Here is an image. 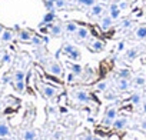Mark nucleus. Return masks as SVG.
<instances>
[{"instance_id": "nucleus-1", "label": "nucleus", "mask_w": 146, "mask_h": 140, "mask_svg": "<svg viewBox=\"0 0 146 140\" xmlns=\"http://www.w3.org/2000/svg\"><path fill=\"white\" fill-rule=\"evenodd\" d=\"M40 30L42 32H49V34L52 37H60L64 32V27H63L62 22H56V23L53 22V23H50V24H47L44 27H40Z\"/></svg>"}, {"instance_id": "nucleus-2", "label": "nucleus", "mask_w": 146, "mask_h": 140, "mask_svg": "<svg viewBox=\"0 0 146 140\" xmlns=\"http://www.w3.org/2000/svg\"><path fill=\"white\" fill-rule=\"evenodd\" d=\"M62 52L69 57V59H72V60H75V61H79L80 60V57H82V53H80V50L76 47V46H73V44H70V43H64L63 46H62Z\"/></svg>"}, {"instance_id": "nucleus-3", "label": "nucleus", "mask_w": 146, "mask_h": 140, "mask_svg": "<svg viewBox=\"0 0 146 140\" xmlns=\"http://www.w3.org/2000/svg\"><path fill=\"white\" fill-rule=\"evenodd\" d=\"M46 70H47L50 75L56 76V77H62L63 76V69H62V66L59 64V61L56 59H47V61H46Z\"/></svg>"}, {"instance_id": "nucleus-4", "label": "nucleus", "mask_w": 146, "mask_h": 140, "mask_svg": "<svg viewBox=\"0 0 146 140\" xmlns=\"http://www.w3.org/2000/svg\"><path fill=\"white\" fill-rule=\"evenodd\" d=\"M116 117H117V107H116V104H110L105 112V117L102 120V124L108 126V127H112V123L115 122Z\"/></svg>"}, {"instance_id": "nucleus-5", "label": "nucleus", "mask_w": 146, "mask_h": 140, "mask_svg": "<svg viewBox=\"0 0 146 140\" xmlns=\"http://www.w3.org/2000/svg\"><path fill=\"white\" fill-rule=\"evenodd\" d=\"M15 30H16V37L20 43H30L33 32H30L29 29H20L19 26H15Z\"/></svg>"}, {"instance_id": "nucleus-6", "label": "nucleus", "mask_w": 146, "mask_h": 140, "mask_svg": "<svg viewBox=\"0 0 146 140\" xmlns=\"http://www.w3.org/2000/svg\"><path fill=\"white\" fill-rule=\"evenodd\" d=\"M16 37V33L13 29H5L0 34V46H7L9 43H12Z\"/></svg>"}, {"instance_id": "nucleus-7", "label": "nucleus", "mask_w": 146, "mask_h": 140, "mask_svg": "<svg viewBox=\"0 0 146 140\" xmlns=\"http://www.w3.org/2000/svg\"><path fill=\"white\" fill-rule=\"evenodd\" d=\"M40 92H42L43 97H46V99H53V97L57 96L59 89L54 87V86H50V85H40Z\"/></svg>"}, {"instance_id": "nucleus-8", "label": "nucleus", "mask_w": 146, "mask_h": 140, "mask_svg": "<svg viewBox=\"0 0 146 140\" xmlns=\"http://www.w3.org/2000/svg\"><path fill=\"white\" fill-rule=\"evenodd\" d=\"M103 15H105V6L102 3H95L92 7L88 9L89 17H102Z\"/></svg>"}, {"instance_id": "nucleus-9", "label": "nucleus", "mask_w": 146, "mask_h": 140, "mask_svg": "<svg viewBox=\"0 0 146 140\" xmlns=\"http://www.w3.org/2000/svg\"><path fill=\"white\" fill-rule=\"evenodd\" d=\"M73 94V99H75L78 103H89L90 102V94L86 92V90H82V89H78L72 93Z\"/></svg>"}, {"instance_id": "nucleus-10", "label": "nucleus", "mask_w": 146, "mask_h": 140, "mask_svg": "<svg viewBox=\"0 0 146 140\" xmlns=\"http://www.w3.org/2000/svg\"><path fill=\"white\" fill-rule=\"evenodd\" d=\"M66 66H67V69H69L76 77H82V76H83V70H85V69H83L78 61H73V63H72V61H66Z\"/></svg>"}, {"instance_id": "nucleus-11", "label": "nucleus", "mask_w": 146, "mask_h": 140, "mask_svg": "<svg viewBox=\"0 0 146 140\" xmlns=\"http://www.w3.org/2000/svg\"><path fill=\"white\" fill-rule=\"evenodd\" d=\"M10 136H12V129H10L7 120L0 119V137L6 139V137H10Z\"/></svg>"}, {"instance_id": "nucleus-12", "label": "nucleus", "mask_w": 146, "mask_h": 140, "mask_svg": "<svg viewBox=\"0 0 146 140\" xmlns=\"http://www.w3.org/2000/svg\"><path fill=\"white\" fill-rule=\"evenodd\" d=\"M140 53H142V52H140V47H130V49H127V50L125 52L123 57H125L126 61H132V60H135L136 57H139Z\"/></svg>"}, {"instance_id": "nucleus-13", "label": "nucleus", "mask_w": 146, "mask_h": 140, "mask_svg": "<svg viewBox=\"0 0 146 140\" xmlns=\"http://www.w3.org/2000/svg\"><path fill=\"white\" fill-rule=\"evenodd\" d=\"M112 23H113V20L110 19L109 13H105V15H103V16L100 17V22H99V27H100V30L106 32V30H109V29L112 27Z\"/></svg>"}, {"instance_id": "nucleus-14", "label": "nucleus", "mask_w": 146, "mask_h": 140, "mask_svg": "<svg viewBox=\"0 0 146 140\" xmlns=\"http://www.w3.org/2000/svg\"><path fill=\"white\" fill-rule=\"evenodd\" d=\"M54 20H56V12H46V13L43 15V19L40 20L39 26H40V27H44V26L53 23Z\"/></svg>"}, {"instance_id": "nucleus-15", "label": "nucleus", "mask_w": 146, "mask_h": 140, "mask_svg": "<svg viewBox=\"0 0 146 140\" xmlns=\"http://www.w3.org/2000/svg\"><path fill=\"white\" fill-rule=\"evenodd\" d=\"M105 47H106L105 42H102V40H99V39L92 40V42H90V44H89V49H90L93 53H100V52H103V50H105Z\"/></svg>"}, {"instance_id": "nucleus-16", "label": "nucleus", "mask_w": 146, "mask_h": 140, "mask_svg": "<svg viewBox=\"0 0 146 140\" xmlns=\"http://www.w3.org/2000/svg\"><path fill=\"white\" fill-rule=\"evenodd\" d=\"M127 126V117L126 116H117L115 119V122L112 123V127L115 130H123Z\"/></svg>"}, {"instance_id": "nucleus-17", "label": "nucleus", "mask_w": 146, "mask_h": 140, "mask_svg": "<svg viewBox=\"0 0 146 140\" xmlns=\"http://www.w3.org/2000/svg\"><path fill=\"white\" fill-rule=\"evenodd\" d=\"M89 29H86L85 26H79L78 27V30H76V33H75V39L76 40H85V39H88L89 37Z\"/></svg>"}, {"instance_id": "nucleus-18", "label": "nucleus", "mask_w": 146, "mask_h": 140, "mask_svg": "<svg viewBox=\"0 0 146 140\" xmlns=\"http://www.w3.org/2000/svg\"><path fill=\"white\" fill-rule=\"evenodd\" d=\"M115 85H116L117 90H120V92H127V90L130 89V80H126V79H120V77H117Z\"/></svg>"}, {"instance_id": "nucleus-19", "label": "nucleus", "mask_w": 146, "mask_h": 140, "mask_svg": "<svg viewBox=\"0 0 146 140\" xmlns=\"http://www.w3.org/2000/svg\"><path fill=\"white\" fill-rule=\"evenodd\" d=\"M135 37H136L137 40H143V39H146V23L139 24V26L135 29Z\"/></svg>"}, {"instance_id": "nucleus-20", "label": "nucleus", "mask_w": 146, "mask_h": 140, "mask_svg": "<svg viewBox=\"0 0 146 140\" xmlns=\"http://www.w3.org/2000/svg\"><path fill=\"white\" fill-rule=\"evenodd\" d=\"M49 42V39L47 37H42V36H39V34H35L33 33V36H32V40H30V44H33V46H36V47H39V46H43V43H47Z\"/></svg>"}, {"instance_id": "nucleus-21", "label": "nucleus", "mask_w": 146, "mask_h": 140, "mask_svg": "<svg viewBox=\"0 0 146 140\" xmlns=\"http://www.w3.org/2000/svg\"><path fill=\"white\" fill-rule=\"evenodd\" d=\"M63 27H64V32H66V33L75 34L79 26H78V23H75V22H66V23H63Z\"/></svg>"}, {"instance_id": "nucleus-22", "label": "nucleus", "mask_w": 146, "mask_h": 140, "mask_svg": "<svg viewBox=\"0 0 146 140\" xmlns=\"http://www.w3.org/2000/svg\"><path fill=\"white\" fill-rule=\"evenodd\" d=\"M12 85L17 93H23L26 90V80H13Z\"/></svg>"}, {"instance_id": "nucleus-23", "label": "nucleus", "mask_w": 146, "mask_h": 140, "mask_svg": "<svg viewBox=\"0 0 146 140\" xmlns=\"http://www.w3.org/2000/svg\"><path fill=\"white\" fill-rule=\"evenodd\" d=\"M35 137H37V133L35 129H26L22 134V139L23 140H33Z\"/></svg>"}, {"instance_id": "nucleus-24", "label": "nucleus", "mask_w": 146, "mask_h": 140, "mask_svg": "<svg viewBox=\"0 0 146 140\" xmlns=\"http://www.w3.org/2000/svg\"><path fill=\"white\" fill-rule=\"evenodd\" d=\"M117 77H120V79H126V80H130L132 79V72L129 69H126V67H122L119 72H117Z\"/></svg>"}, {"instance_id": "nucleus-25", "label": "nucleus", "mask_w": 146, "mask_h": 140, "mask_svg": "<svg viewBox=\"0 0 146 140\" xmlns=\"http://www.w3.org/2000/svg\"><path fill=\"white\" fill-rule=\"evenodd\" d=\"M130 102H132V104L139 106V104L142 103V94H140L139 92H133V93L130 94Z\"/></svg>"}, {"instance_id": "nucleus-26", "label": "nucleus", "mask_w": 146, "mask_h": 140, "mask_svg": "<svg viewBox=\"0 0 146 140\" xmlns=\"http://www.w3.org/2000/svg\"><path fill=\"white\" fill-rule=\"evenodd\" d=\"M76 3H78V6H80L83 9H89L96 3V0H76Z\"/></svg>"}, {"instance_id": "nucleus-27", "label": "nucleus", "mask_w": 146, "mask_h": 140, "mask_svg": "<svg viewBox=\"0 0 146 140\" xmlns=\"http://www.w3.org/2000/svg\"><path fill=\"white\" fill-rule=\"evenodd\" d=\"M13 80H26V72L25 70H15L12 75Z\"/></svg>"}, {"instance_id": "nucleus-28", "label": "nucleus", "mask_w": 146, "mask_h": 140, "mask_svg": "<svg viewBox=\"0 0 146 140\" xmlns=\"http://www.w3.org/2000/svg\"><path fill=\"white\" fill-rule=\"evenodd\" d=\"M133 85L136 87H143L146 85V77L145 76H135L133 77Z\"/></svg>"}, {"instance_id": "nucleus-29", "label": "nucleus", "mask_w": 146, "mask_h": 140, "mask_svg": "<svg viewBox=\"0 0 146 140\" xmlns=\"http://www.w3.org/2000/svg\"><path fill=\"white\" fill-rule=\"evenodd\" d=\"M43 6H44L46 12H56L54 2H52V0H43Z\"/></svg>"}, {"instance_id": "nucleus-30", "label": "nucleus", "mask_w": 146, "mask_h": 140, "mask_svg": "<svg viewBox=\"0 0 146 140\" xmlns=\"http://www.w3.org/2000/svg\"><path fill=\"white\" fill-rule=\"evenodd\" d=\"M12 60H13L12 53H9V52H6V50H5L3 57H2V64H10V63H12Z\"/></svg>"}, {"instance_id": "nucleus-31", "label": "nucleus", "mask_w": 146, "mask_h": 140, "mask_svg": "<svg viewBox=\"0 0 146 140\" xmlns=\"http://www.w3.org/2000/svg\"><path fill=\"white\" fill-rule=\"evenodd\" d=\"M54 6H56V12L57 10H63V9H67V2L66 0H56Z\"/></svg>"}, {"instance_id": "nucleus-32", "label": "nucleus", "mask_w": 146, "mask_h": 140, "mask_svg": "<svg viewBox=\"0 0 146 140\" xmlns=\"http://www.w3.org/2000/svg\"><path fill=\"white\" fill-rule=\"evenodd\" d=\"M120 15H122V10L120 9H116V10H112V12H109V16H110V19L115 22V20H117L119 17H120Z\"/></svg>"}, {"instance_id": "nucleus-33", "label": "nucleus", "mask_w": 146, "mask_h": 140, "mask_svg": "<svg viewBox=\"0 0 146 140\" xmlns=\"http://www.w3.org/2000/svg\"><path fill=\"white\" fill-rule=\"evenodd\" d=\"M133 26V20L132 19H125L123 22H122V24H120V27L123 29V30H127V29H130Z\"/></svg>"}, {"instance_id": "nucleus-34", "label": "nucleus", "mask_w": 146, "mask_h": 140, "mask_svg": "<svg viewBox=\"0 0 146 140\" xmlns=\"http://www.w3.org/2000/svg\"><path fill=\"white\" fill-rule=\"evenodd\" d=\"M108 87H109V83L108 82H99L98 85H96V90H99V92H106L108 90Z\"/></svg>"}, {"instance_id": "nucleus-35", "label": "nucleus", "mask_w": 146, "mask_h": 140, "mask_svg": "<svg viewBox=\"0 0 146 140\" xmlns=\"http://www.w3.org/2000/svg\"><path fill=\"white\" fill-rule=\"evenodd\" d=\"M117 6H119V9L123 12V10H126V9L129 7V3L126 2V0H120V2H117Z\"/></svg>"}, {"instance_id": "nucleus-36", "label": "nucleus", "mask_w": 146, "mask_h": 140, "mask_svg": "<svg viewBox=\"0 0 146 140\" xmlns=\"http://www.w3.org/2000/svg\"><path fill=\"white\" fill-rule=\"evenodd\" d=\"M105 99H106V100H112V102H115V100H117V94H116V93H110V92H109V93H106V94H105Z\"/></svg>"}, {"instance_id": "nucleus-37", "label": "nucleus", "mask_w": 146, "mask_h": 140, "mask_svg": "<svg viewBox=\"0 0 146 140\" xmlns=\"http://www.w3.org/2000/svg\"><path fill=\"white\" fill-rule=\"evenodd\" d=\"M116 50H117V53H122V52L125 50V42H123V40L117 43V47H116Z\"/></svg>"}, {"instance_id": "nucleus-38", "label": "nucleus", "mask_w": 146, "mask_h": 140, "mask_svg": "<svg viewBox=\"0 0 146 140\" xmlns=\"http://www.w3.org/2000/svg\"><path fill=\"white\" fill-rule=\"evenodd\" d=\"M116 9H119V6H117V2H115V3H110V5H109V12H112V10H116Z\"/></svg>"}, {"instance_id": "nucleus-39", "label": "nucleus", "mask_w": 146, "mask_h": 140, "mask_svg": "<svg viewBox=\"0 0 146 140\" xmlns=\"http://www.w3.org/2000/svg\"><path fill=\"white\" fill-rule=\"evenodd\" d=\"M75 79H76V76H75V75H73L72 72H70V73L67 75V83H72L73 80H75Z\"/></svg>"}, {"instance_id": "nucleus-40", "label": "nucleus", "mask_w": 146, "mask_h": 140, "mask_svg": "<svg viewBox=\"0 0 146 140\" xmlns=\"http://www.w3.org/2000/svg\"><path fill=\"white\" fill-rule=\"evenodd\" d=\"M90 140H105L103 137H99V136H95V137H90Z\"/></svg>"}, {"instance_id": "nucleus-41", "label": "nucleus", "mask_w": 146, "mask_h": 140, "mask_svg": "<svg viewBox=\"0 0 146 140\" xmlns=\"http://www.w3.org/2000/svg\"><path fill=\"white\" fill-rule=\"evenodd\" d=\"M140 126H142V129H143V130H146V120H143V122L140 123Z\"/></svg>"}, {"instance_id": "nucleus-42", "label": "nucleus", "mask_w": 146, "mask_h": 140, "mask_svg": "<svg viewBox=\"0 0 146 140\" xmlns=\"http://www.w3.org/2000/svg\"><path fill=\"white\" fill-rule=\"evenodd\" d=\"M3 53H5V50L0 49V64H2V57H3Z\"/></svg>"}, {"instance_id": "nucleus-43", "label": "nucleus", "mask_w": 146, "mask_h": 140, "mask_svg": "<svg viewBox=\"0 0 146 140\" xmlns=\"http://www.w3.org/2000/svg\"><path fill=\"white\" fill-rule=\"evenodd\" d=\"M142 109H143V113L146 114V102H145V103L142 104Z\"/></svg>"}, {"instance_id": "nucleus-44", "label": "nucleus", "mask_w": 146, "mask_h": 140, "mask_svg": "<svg viewBox=\"0 0 146 140\" xmlns=\"http://www.w3.org/2000/svg\"><path fill=\"white\" fill-rule=\"evenodd\" d=\"M3 30H5V26H3L2 23H0V34H2V32H3Z\"/></svg>"}, {"instance_id": "nucleus-45", "label": "nucleus", "mask_w": 146, "mask_h": 140, "mask_svg": "<svg viewBox=\"0 0 146 140\" xmlns=\"http://www.w3.org/2000/svg\"><path fill=\"white\" fill-rule=\"evenodd\" d=\"M3 110V102H2V99H0V112Z\"/></svg>"}, {"instance_id": "nucleus-46", "label": "nucleus", "mask_w": 146, "mask_h": 140, "mask_svg": "<svg viewBox=\"0 0 146 140\" xmlns=\"http://www.w3.org/2000/svg\"><path fill=\"white\" fill-rule=\"evenodd\" d=\"M88 122H89V123H93L95 120H93V117H88Z\"/></svg>"}, {"instance_id": "nucleus-47", "label": "nucleus", "mask_w": 146, "mask_h": 140, "mask_svg": "<svg viewBox=\"0 0 146 140\" xmlns=\"http://www.w3.org/2000/svg\"><path fill=\"white\" fill-rule=\"evenodd\" d=\"M60 136H62L60 133H56V134H54V139H60Z\"/></svg>"}, {"instance_id": "nucleus-48", "label": "nucleus", "mask_w": 146, "mask_h": 140, "mask_svg": "<svg viewBox=\"0 0 146 140\" xmlns=\"http://www.w3.org/2000/svg\"><path fill=\"white\" fill-rule=\"evenodd\" d=\"M33 140H40V139H39V137H35V139H33Z\"/></svg>"}, {"instance_id": "nucleus-49", "label": "nucleus", "mask_w": 146, "mask_h": 140, "mask_svg": "<svg viewBox=\"0 0 146 140\" xmlns=\"http://www.w3.org/2000/svg\"><path fill=\"white\" fill-rule=\"evenodd\" d=\"M52 2H56V0H52Z\"/></svg>"}]
</instances>
